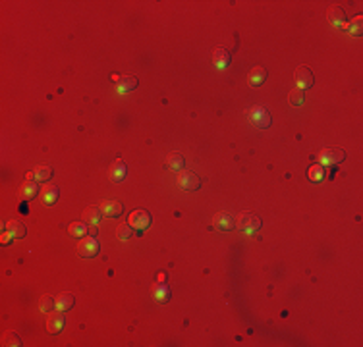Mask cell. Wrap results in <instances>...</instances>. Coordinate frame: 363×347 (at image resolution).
Masks as SVG:
<instances>
[{
  "instance_id": "1",
  "label": "cell",
  "mask_w": 363,
  "mask_h": 347,
  "mask_svg": "<svg viewBox=\"0 0 363 347\" xmlns=\"http://www.w3.org/2000/svg\"><path fill=\"white\" fill-rule=\"evenodd\" d=\"M261 218L257 216V214H253V212H242L238 218H236V228L240 230V231H243V233H249V235H253V233H257L259 230H261Z\"/></svg>"
},
{
  "instance_id": "2",
  "label": "cell",
  "mask_w": 363,
  "mask_h": 347,
  "mask_svg": "<svg viewBox=\"0 0 363 347\" xmlns=\"http://www.w3.org/2000/svg\"><path fill=\"white\" fill-rule=\"evenodd\" d=\"M151 214L147 212V210H141V208H137V210H133L131 214H130V226L135 230V231H143V230H147L149 226H151Z\"/></svg>"
},
{
  "instance_id": "3",
  "label": "cell",
  "mask_w": 363,
  "mask_h": 347,
  "mask_svg": "<svg viewBox=\"0 0 363 347\" xmlns=\"http://www.w3.org/2000/svg\"><path fill=\"white\" fill-rule=\"evenodd\" d=\"M178 185L183 191H197L201 187V180H199V176L195 172L185 170V172L178 174Z\"/></svg>"
},
{
  "instance_id": "4",
  "label": "cell",
  "mask_w": 363,
  "mask_h": 347,
  "mask_svg": "<svg viewBox=\"0 0 363 347\" xmlns=\"http://www.w3.org/2000/svg\"><path fill=\"white\" fill-rule=\"evenodd\" d=\"M294 79H296V85H298V89L305 91V89H309V87L313 85V81H315V75H313V71H311L307 66H300V68L296 69V73H294Z\"/></svg>"
},
{
  "instance_id": "5",
  "label": "cell",
  "mask_w": 363,
  "mask_h": 347,
  "mask_svg": "<svg viewBox=\"0 0 363 347\" xmlns=\"http://www.w3.org/2000/svg\"><path fill=\"white\" fill-rule=\"evenodd\" d=\"M78 253H79V256H83V258H93V256H97V253H99V241H97L95 237H91V235L83 237V239L78 243Z\"/></svg>"
},
{
  "instance_id": "6",
  "label": "cell",
  "mask_w": 363,
  "mask_h": 347,
  "mask_svg": "<svg viewBox=\"0 0 363 347\" xmlns=\"http://www.w3.org/2000/svg\"><path fill=\"white\" fill-rule=\"evenodd\" d=\"M344 158H346V153L342 149H325L319 155V162L327 166H334V164H340Z\"/></svg>"
},
{
  "instance_id": "7",
  "label": "cell",
  "mask_w": 363,
  "mask_h": 347,
  "mask_svg": "<svg viewBox=\"0 0 363 347\" xmlns=\"http://www.w3.org/2000/svg\"><path fill=\"white\" fill-rule=\"evenodd\" d=\"M212 224H214V228L220 230V231H230V230L236 228V218L230 216L228 212H218V214H214Z\"/></svg>"
},
{
  "instance_id": "8",
  "label": "cell",
  "mask_w": 363,
  "mask_h": 347,
  "mask_svg": "<svg viewBox=\"0 0 363 347\" xmlns=\"http://www.w3.org/2000/svg\"><path fill=\"white\" fill-rule=\"evenodd\" d=\"M99 208L108 218H120L122 212H124V205H122L120 201H104V203H101Z\"/></svg>"
},
{
  "instance_id": "9",
  "label": "cell",
  "mask_w": 363,
  "mask_h": 347,
  "mask_svg": "<svg viewBox=\"0 0 363 347\" xmlns=\"http://www.w3.org/2000/svg\"><path fill=\"white\" fill-rule=\"evenodd\" d=\"M47 330L51 334H60L64 330V315H62V311L49 315V318H47Z\"/></svg>"
},
{
  "instance_id": "10",
  "label": "cell",
  "mask_w": 363,
  "mask_h": 347,
  "mask_svg": "<svg viewBox=\"0 0 363 347\" xmlns=\"http://www.w3.org/2000/svg\"><path fill=\"white\" fill-rule=\"evenodd\" d=\"M327 20L331 22V25L334 27H342L346 23V14L340 6H331L329 12H327Z\"/></svg>"
},
{
  "instance_id": "11",
  "label": "cell",
  "mask_w": 363,
  "mask_h": 347,
  "mask_svg": "<svg viewBox=\"0 0 363 347\" xmlns=\"http://www.w3.org/2000/svg\"><path fill=\"white\" fill-rule=\"evenodd\" d=\"M251 122H253L255 126L265 129V127L271 126V116H269V112H267L265 108H253V110H251Z\"/></svg>"
},
{
  "instance_id": "12",
  "label": "cell",
  "mask_w": 363,
  "mask_h": 347,
  "mask_svg": "<svg viewBox=\"0 0 363 347\" xmlns=\"http://www.w3.org/2000/svg\"><path fill=\"white\" fill-rule=\"evenodd\" d=\"M230 60H232V56H230V52L226 50V48H216L214 52H212V64L218 68V69H224V68H228L230 66Z\"/></svg>"
},
{
  "instance_id": "13",
  "label": "cell",
  "mask_w": 363,
  "mask_h": 347,
  "mask_svg": "<svg viewBox=\"0 0 363 347\" xmlns=\"http://www.w3.org/2000/svg\"><path fill=\"white\" fill-rule=\"evenodd\" d=\"M247 79H249V85L259 87V85H263V83L267 81V69H265L263 66H257V68H253V69L249 71Z\"/></svg>"
},
{
  "instance_id": "14",
  "label": "cell",
  "mask_w": 363,
  "mask_h": 347,
  "mask_svg": "<svg viewBox=\"0 0 363 347\" xmlns=\"http://www.w3.org/2000/svg\"><path fill=\"white\" fill-rule=\"evenodd\" d=\"M74 301H76L74 293L66 291V293H62V295H58V297L54 299V309L64 313V311H68V309H72V307H74Z\"/></svg>"
},
{
  "instance_id": "15",
  "label": "cell",
  "mask_w": 363,
  "mask_h": 347,
  "mask_svg": "<svg viewBox=\"0 0 363 347\" xmlns=\"http://www.w3.org/2000/svg\"><path fill=\"white\" fill-rule=\"evenodd\" d=\"M126 174H128V166L124 160H116L110 168V178L112 182H124L126 180Z\"/></svg>"
},
{
  "instance_id": "16",
  "label": "cell",
  "mask_w": 363,
  "mask_h": 347,
  "mask_svg": "<svg viewBox=\"0 0 363 347\" xmlns=\"http://www.w3.org/2000/svg\"><path fill=\"white\" fill-rule=\"evenodd\" d=\"M101 218H103V212H101V208H95V207L85 208L83 214H81V220L85 224H89V226H97L101 222Z\"/></svg>"
},
{
  "instance_id": "17",
  "label": "cell",
  "mask_w": 363,
  "mask_h": 347,
  "mask_svg": "<svg viewBox=\"0 0 363 347\" xmlns=\"http://www.w3.org/2000/svg\"><path fill=\"white\" fill-rule=\"evenodd\" d=\"M52 168L51 166H47V164H41V166H37L35 170H33V178H35V182H41V184H45V182H49L51 178H52Z\"/></svg>"
},
{
  "instance_id": "18",
  "label": "cell",
  "mask_w": 363,
  "mask_h": 347,
  "mask_svg": "<svg viewBox=\"0 0 363 347\" xmlns=\"http://www.w3.org/2000/svg\"><path fill=\"white\" fill-rule=\"evenodd\" d=\"M58 197H60V189H58L56 185H47V187H43V203H45V205L52 207V205L58 201Z\"/></svg>"
},
{
  "instance_id": "19",
  "label": "cell",
  "mask_w": 363,
  "mask_h": 347,
  "mask_svg": "<svg viewBox=\"0 0 363 347\" xmlns=\"http://www.w3.org/2000/svg\"><path fill=\"white\" fill-rule=\"evenodd\" d=\"M39 195V185H37V182L35 180H27L24 185H22V199L24 201H31V199H35Z\"/></svg>"
},
{
  "instance_id": "20",
  "label": "cell",
  "mask_w": 363,
  "mask_h": 347,
  "mask_svg": "<svg viewBox=\"0 0 363 347\" xmlns=\"http://www.w3.org/2000/svg\"><path fill=\"white\" fill-rule=\"evenodd\" d=\"M6 228H8V231L16 237V239H22L26 233H27V228H26V224L20 220H12L6 224Z\"/></svg>"
},
{
  "instance_id": "21",
  "label": "cell",
  "mask_w": 363,
  "mask_h": 347,
  "mask_svg": "<svg viewBox=\"0 0 363 347\" xmlns=\"http://www.w3.org/2000/svg\"><path fill=\"white\" fill-rule=\"evenodd\" d=\"M135 87H137V77H133V75H124V77H120V81L116 83V89L120 93H128V91H131Z\"/></svg>"
},
{
  "instance_id": "22",
  "label": "cell",
  "mask_w": 363,
  "mask_h": 347,
  "mask_svg": "<svg viewBox=\"0 0 363 347\" xmlns=\"http://www.w3.org/2000/svg\"><path fill=\"white\" fill-rule=\"evenodd\" d=\"M87 231H89V224H85V222H76L68 228V233L72 237H83V235H87Z\"/></svg>"
},
{
  "instance_id": "23",
  "label": "cell",
  "mask_w": 363,
  "mask_h": 347,
  "mask_svg": "<svg viewBox=\"0 0 363 347\" xmlns=\"http://www.w3.org/2000/svg\"><path fill=\"white\" fill-rule=\"evenodd\" d=\"M153 295H155V299H156L158 303H166V301L170 299V289H168V285L166 284H156L155 285V289H153Z\"/></svg>"
},
{
  "instance_id": "24",
  "label": "cell",
  "mask_w": 363,
  "mask_h": 347,
  "mask_svg": "<svg viewBox=\"0 0 363 347\" xmlns=\"http://www.w3.org/2000/svg\"><path fill=\"white\" fill-rule=\"evenodd\" d=\"M166 164H168L170 170L180 172L182 168H183V157H182V153H170V155L166 157Z\"/></svg>"
},
{
  "instance_id": "25",
  "label": "cell",
  "mask_w": 363,
  "mask_h": 347,
  "mask_svg": "<svg viewBox=\"0 0 363 347\" xmlns=\"http://www.w3.org/2000/svg\"><path fill=\"white\" fill-rule=\"evenodd\" d=\"M348 31H350V35H354V37H362V31H363L362 16H358V18L352 20V23L348 25Z\"/></svg>"
},
{
  "instance_id": "26",
  "label": "cell",
  "mask_w": 363,
  "mask_h": 347,
  "mask_svg": "<svg viewBox=\"0 0 363 347\" xmlns=\"http://www.w3.org/2000/svg\"><path fill=\"white\" fill-rule=\"evenodd\" d=\"M309 180H311V182H321V180H325V170H323L321 164H315V166L309 168Z\"/></svg>"
},
{
  "instance_id": "27",
  "label": "cell",
  "mask_w": 363,
  "mask_h": 347,
  "mask_svg": "<svg viewBox=\"0 0 363 347\" xmlns=\"http://www.w3.org/2000/svg\"><path fill=\"white\" fill-rule=\"evenodd\" d=\"M2 344H4V346H8V347H20L22 346V340H20L14 332H6V334H4V338H2Z\"/></svg>"
},
{
  "instance_id": "28",
  "label": "cell",
  "mask_w": 363,
  "mask_h": 347,
  "mask_svg": "<svg viewBox=\"0 0 363 347\" xmlns=\"http://www.w3.org/2000/svg\"><path fill=\"white\" fill-rule=\"evenodd\" d=\"M116 235H118V239H130L133 235V228L130 224H120L116 228Z\"/></svg>"
},
{
  "instance_id": "29",
  "label": "cell",
  "mask_w": 363,
  "mask_h": 347,
  "mask_svg": "<svg viewBox=\"0 0 363 347\" xmlns=\"http://www.w3.org/2000/svg\"><path fill=\"white\" fill-rule=\"evenodd\" d=\"M288 100H290V104H294V106H300V104H303V100H305V95H303L302 89H294V91H290Z\"/></svg>"
},
{
  "instance_id": "30",
  "label": "cell",
  "mask_w": 363,
  "mask_h": 347,
  "mask_svg": "<svg viewBox=\"0 0 363 347\" xmlns=\"http://www.w3.org/2000/svg\"><path fill=\"white\" fill-rule=\"evenodd\" d=\"M39 309H41L43 313H51V311L54 309V299H52V295H45V297L41 299V303H39Z\"/></svg>"
},
{
  "instance_id": "31",
  "label": "cell",
  "mask_w": 363,
  "mask_h": 347,
  "mask_svg": "<svg viewBox=\"0 0 363 347\" xmlns=\"http://www.w3.org/2000/svg\"><path fill=\"white\" fill-rule=\"evenodd\" d=\"M12 239H14V235H12L10 231H2V237H0V243H2V245H10Z\"/></svg>"
},
{
  "instance_id": "32",
  "label": "cell",
  "mask_w": 363,
  "mask_h": 347,
  "mask_svg": "<svg viewBox=\"0 0 363 347\" xmlns=\"http://www.w3.org/2000/svg\"><path fill=\"white\" fill-rule=\"evenodd\" d=\"M87 233H89L91 237H95V235H97V230H95V226H89V231H87Z\"/></svg>"
}]
</instances>
